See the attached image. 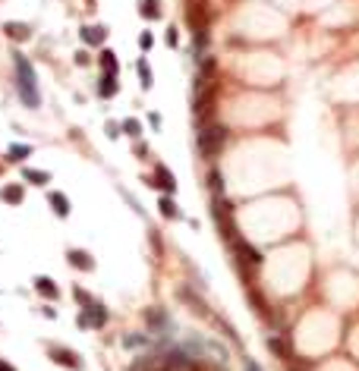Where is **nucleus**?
<instances>
[{"mask_svg": "<svg viewBox=\"0 0 359 371\" xmlns=\"http://www.w3.org/2000/svg\"><path fill=\"white\" fill-rule=\"evenodd\" d=\"M82 35H85V38H88V41H95V44H98V41H101V29H88V32H82Z\"/></svg>", "mask_w": 359, "mask_h": 371, "instance_id": "nucleus-17", "label": "nucleus"}, {"mask_svg": "<svg viewBox=\"0 0 359 371\" xmlns=\"http://www.w3.org/2000/svg\"><path fill=\"white\" fill-rule=\"evenodd\" d=\"M69 265H73V268H92V258L85 255V252H79V249H73V252H69Z\"/></svg>", "mask_w": 359, "mask_h": 371, "instance_id": "nucleus-8", "label": "nucleus"}, {"mask_svg": "<svg viewBox=\"0 0 359 371\" xmlns=\"http://www.w3.org/2000/svg\"><path fill=\"white\" fill-rule=\"evenodd\" d=\"M208 179H211V189H214V192H224V183H221V173H218V170H211Z\"/></svg>", "mask_w": 359, "mask_h": 371, "instance_id": "nucleus-14", "label": "nucleus"}, {"mask_svg": "<svg viewBox=\"0 0 359 371\" xmlns=\"http://www.w3.org/2000/svg\"><path fill=\"white\" fill-rule=\"evenodd\" d=\"M123 129H126L129 136H139V123H136V119H126V123H123Z\"/></svg>", "mask_w": 359, "mask_h": 371, "instance_id": "nucleus-16", "label": "nucleus"}, {"mask_svg": "<svg viewBox=\"0 0 359 371\" xmlns=\"http://www.w3.org/2000/svg\"><path fill=\"white\" fill-rule=\"evenodd\" d=\"M10 154H16V158H13V161H22V158H26V154H29V148H26V145H16V148H13V151H10Z\"/></svg>", "mask_w": 359, "mask_h": 371, "instance_id": "nucleus-18", "label": "nucleus"}, {"mask_svg": "<svg viewBox=\"0 0 359 371\" xmlns=\"http://www.w3.org/2000/svg\"><path fill=\"white\" fill-rule=\"evenodd\" d=\"M161 211H164V217H180V211L170 198H161Z\"/></svg>", "mask_w": 359, "mask_h": 371, "instance_id": "nucleus-11", "label": "nucleus"}, {"mask_svg": "<svg viewBox=\"0 0 359 371\" xmlns=\"http://www.w3.org/2000/svg\"><path fill=\"white\" fill-rule=\"evenodd\" d=\"M0 371H16V368L10 365V362H0Z\"/></svg>", "mask_w": 359, "mask_h": 371, "instance_id": "nucleus-21", "label": "nucleus"}, {"mask_svg": "<svg viewBox=\"0 0 359 371\" xmlns=\"http://www.w3.org/2000/svg\"><path fill=\"white\" fill-rule=\"evenodd\" d=\"M233 249H236V252L249 261V265H261V252H258V249H252L249 242H243V239H236V242H233Z\"/></svg>", "mask_w": 359, "mask_h": 371, "instance_id": "nucleus-5", "label": "nucleus"}, {"mask_svg": "<svg viewBox=\"0 0 359 371\" xmlns=\"http://www.w3.org/2000/svg\"><path fill=\"white\" fill-rule=\"evenodd\" d=\"M51 205H54V211L60 214V217H66V214H69V201H66L63 195H57V192H54V195H51Z\"/></svg>", "mask_w": 359, "mask_h": 371, "instance_id": "nucleus-9", "label": "nucleus"}, {"mask_svg": "<svg viewBox=\"0 0 359 371\" xmlns=\"http://www.w3.org/2000/svg\"><path fill=\"white\" fill-rule=\"evenodd\" d=\"M158 186H164L167 192H173V186H176V183H173V173H167L164 167H158Z\"/></svg>", "mask_w": 359, "mask_h": 371, "instance_id": "nucleus-10", "label": "nucleus"}, {"mask_svg": "<svg viewBox=\"0 0 359 371\" xmlns=\"http://www.w3.org/2000/svg\"><path fill=\"white\" fill-rule=\"evenodd\" d=\"M35 290H38L44 299H57V296H60V290L54 286V280H51V277H38V280H35Z\"/></svg>", "mask_w": 359, "mask_h": 371, "instance_id": "nucleus-6", "label": "nucleus"}, {"mask_svg": "<svg viewBox=\"0 0 359 371\" xmlns=\"http://www.w3.org/2000/svg\"><path fill=\"white\" fill-rule=\"evenodd\" d=\"M51 358L57 365H66L69 371H82V362H79V355L73 349H51Z\"/></svg>", "mask_w": 359, "mask_h": 371, "instance_id": "nucleus-3", "label": "nucleus"}, {"mask_svg": "<svg viewBox=\"0 0 359 371\" xmlns=\"http://www.w3.org/2000/svg\"><path fill=\"white\" fill-rule=\"evenodd\" d=\"M224 139H227V129H224V126H211V129H205V133L199 136V148H202V154H205V158H214V154L221 151Z\"/></svg>", "mask_w": 359, "mask_h": 371, "instance_id": "nucleus-2", "label": "nucleus"}, {"mask_svg": "<svg viewBox=\"0 0 359 371\" xmlns=\"http://www.w3.org/2000/svg\"><path fill=\"white\" fill-rule=\"evenodd\" d=\"M117 91V85H114V79H104V85H101V94L107 98V94H114Z\"/></svg>", "mask_w": 359, "mask_h": 371, "instance_id": "nucleus-15", "label": "nucleus"}, {"mask_svg": "<svg viewBox=\"0 0 359 371\" xmlns=\"http://www.w3.org/2000/svg\"><path fill=\"white\" fill-rule=\"evenodd\" d=\"M26 179H32V183H47V173H41V170H26Z\"/></svg>", "mask_w": 359, "mask_h": 371, "instance_id": "nucleus-13", "label": "nucleus"}, {"mask_svg": "<svg viewBox=\"0 0 359 371\" xmlns=\"http://www.w3.org/2000/svg\"><path fill=\"white\" fill-rule=\"evenodd\" d=\"M16 76H19V94L29 107H38V88H35V69L29 66V60L16 54Z\"/></svg>", "mask_w": 359, "mask_h": 371, "instance_id": "nucleus-1", "label": "nucleus"}, {"mask_svg": "<svg viewBox=\"0 0 359 371\" xmlns=\"http://www.w3.org/2000/svg\"><path fill=\"white\" fill-rule=\"evenodd\" d=\"M104 66H107V69H117V60H114V54H104Z\"/></svg>", "mask_w": 359, "mask_h": 371, "instance_id": "nucleus-19", "label": "nucleus"}, {"mask_svg": "<svg viewBox=\"0 0 359 371\" xmlns=\"http://www.w3.org/2000/svg\"><path fill=\"white\" fill-rule=\"evenodd\" d=\"M246 371H261V368H258L255 362H252V358H246Z\"/></svg>", "mask_w": 359, "mask_h": 371, "instance_id": "nucleus-20", "label": "nucleus"}, {"mask_svg": "<svg viewBox=\"0 0 359 371\" xmlns=\"http://www.w3.org/2000/svg\"><path fill=\"white\" fill-rule=\"evenodd\" d=\"M4 198H7V201H22V189H19V186H7V189H4Z\"/></svg>", "mask_w": 359, "mask_h": 371, "instance_id": "nucleus-12", "label": "nucleus"}, {"mask_svg": "<svg viewBox=\"0 0 359 371\" xmlns=\"http://www.w3.org/2000/svg\"><path fill=\"white\" fill-rule=\"evenodd\" d=\"M158 371H167V368H158Z\"/></svg>", "mask_w": 359, "mask_h": 371, "instance_id": "nucleus-22", "label": "nucleus"}, {"mask_svg": "<svg viewBox=\"0 0 359 371\" xmlns=\"http://www.w3.org/2000/svg\"><path fill=\"white\" fill-rule=\"evenodd\" d=\"M265 346L278 355V358H284V362H293V352H290V346L284 343V337H278V333H271V337L265 340Z\"/></svg>", "mask_w": 359, "mask_h": 371, "instance_id": "nucleus-4", "label": "nucleus"}, {"mask_svg": "<svg viewBox=\"0 0 359 371\" xmlns=\"http://www.w3.org/2000/svg\"><path fill=\"white\" fill-rule=\"evenodd\" d=\"M82 315L88 318V324H92V327H104V321H107V312H104L101 305H92L88 312H82Z\"/></svg>", "mask_w": 359, "mask_h": 371, "instance_id": "nucleus-7", "label": "nucleus"}]
</instances>
